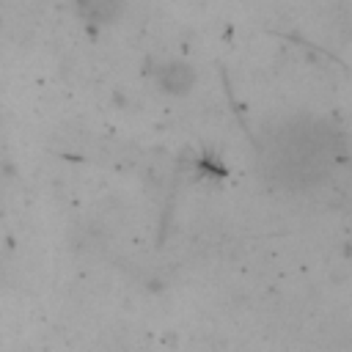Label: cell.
<instances>
[{"label":"cell","instance_id":"1","mask_svg":"<svg viewBox=\"0 0 352 352\" xmlns=\"http://www.w3.org/2000/svg\"><path fill=\"white\" fill-rule=\"evenodd\" d=\"M333 154H336L333 129L322 124L289 126L286 132L278 135L275 148H272L275 176L311 182L330 168Z\"/></svg>","mask_w":352,"mask_h":352},{"label":"cell","instance_id":"2","mask_svg":"<svg viewBox=\"0 0 352 352\" xmlns=\"http://www.w3.org/2000/svg\"><path fill=\"white\" fill-rule=\"evenodd\" d=\"M192 80H195V72L187 63H182V60L162 63L160 72H157V82L168 94H187L190 85H192Z\"/></svg>","mask_w":352,"mask_h":352},{"label":"cell","instance_id":"3","mask_svg":"<svg viewBox=\"0 0 352 352\" xmlns=\"http://www.w3.org/2000/svg\"><path fill=\"white\" fill-rule=\"evenodd\" d=\"M124 0H77L80 16L91 25H110L121 14Z\"/></svg>","mask_w":352,"mask_h":352}]
</instances>
